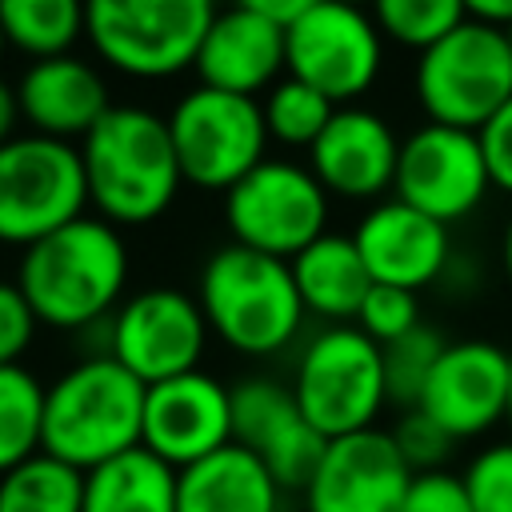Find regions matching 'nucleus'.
Segmentation results:
<instances>
[{
  "label": "nucleus",
  "mask_w": 512,
  "mask_h": 512,
  "mask_svg": "<svg viewBox=\"0 0 512 512\" xmlns=\"http://www.w3.org/2000/svg\"><path fill=\"white\" fill-rule=\"evenodd\" d=\"M128 244L100 216H80L20 252L16 288L32 316L56 332H84L128 300Z\"/></svg>",
  "instance_id": "nucleus-1"
},
{
  "label": "nucleus",
  "mask_w": 512,
  "mask_h": 512,
  "mask_svg": "<svg viewBox=\"0 0 512 512\" xmlns=\"http://www.w3.org/2000/svg\"><path fill=\"white\" fill-rule=\"evenodd\" d=\"M88 204L112 228H140L160 220L180 184L168 116L144 104H112L108 116L80 140Z\"/></svg>",
  "instance_id": "nucleus-2"
},
{
  "label": "nucleus",
  "mask_w": 512,
  "mask_h": 512,
  "mask_svg": "<svg viewBox=\"0 0 512 512\" xmlns=\"http://www.w3.org/2000/svg\"><path fill=\"white\" fill-rule=\"evenodd\" d=\"M148 384L136 380L108 352L68 364L44 388V444L40 452L92 472L132 448L144 432Z\"/></svg>",
  "instance_id": "nucleus-3"
},
{
  "label": "nucleus",
  "mask_w": 512,
  "mask_h": 512,
  "mask_svg": "<svg viewBox=\"0 0 512 512\" xmlns=\"http://www.w3.org/2000/svg\"><path fill=\"white\" fill-rule=\"evenodd\" d=\"M196 300L208 332L236 356H276L304 328V300L296 292L288 260L252 252L244 244H220L208 252Z\"/></svg>",
  "instance_id": "nucleus-4"
},
{
  "label": "nucleus",
  "mask_w": 512,
  "mask_h": 512,
  "mask_svg": "<svg viewBox=\"0 0 512 512\" xmlns=\"http://www.w3.org/2000/svg\"><path fill=\"white\" fill-rule=\"evenodd\" d=\"M288 384L304 420L324 440L376 428V416L388 404L384 352L356 324L320 328L296 356Z\"/></svg>",
  "instance_id": "nucleus-5"
},
{
  "label": "nucleus",
  "mask_w": 512,
  "mask_h": 512,
  "mask_svg": "<svg viewBox=\"0 0 512 512\" xmlns=\"http://www.w3.org/2000/svg\"><path fill=\"white\" fill-rule=\"evenodd\" d=\"M412 92L428 124L480 132L512 100L508 32L468 16L436 48L420 52L412 72Z\"/></svg>",
  "instance_id": "nucleus-6"
},
{
  "label": "nucleus",
  "mask_w": 512,
  "mask_h": 512,
  "mask_svg": "<svg viewBox=\"0 0 512 512\" xmlns=\"http://www.w3.org/2000/svg\"><path fill=\"white\" fill-rule=\"evenodd\" d=\"M212 20L208 0H92L88 44L120 76L168 80L196 68Z\"/></svg>",
  "instance_id": "nucleus-7"
},
{
  "label": "nucleus",
  "mask_w": 512,
  "mask_h": 512,
  "mask_svg": "<svg viewBox=\"0 0 512 512\" xmlns=\"http://www.w3.org/2000/svg\"><path fill=\"white\" fill-rule=\"evenodd\" d=\"M84 208L88 176L80 144L20 132L0 148V244L24 252L88 216Z\"/></svg>",
  "instance_id": "nucleus-8"
},
{
  "label": "nucleus",
  "mask_w": 512,
  "mask_h": 512,
  "mask_svg": "<svg viewBox=\"0 0 512 512\" xmlns=\"http://www.w3.org/2000/svg\"><path fill=\"white\" fill-rule=\"evenodd\" d=\"M168 132L184 184L200 192H228L256 164L268 160V124L260 100L252 96H232L196 84L172 104Z\"/></svg>",
  "instance_id": "nucleus-9"
},
{
  "label": "nucleus",
  "mask_w": 512,
  "mask_h": 512,
  "mask_svg": "<svg viewBox=\"0 0 512 512\" xmlns=\"http://www.w3.org/2000/svg\"><path fill=\"white\" fill-rule=\"evenodd\" d=\"M232 244L292 260L328 232V192L308 164L264 160L224 192Z\"/></svg>",
  "instance_id": "nucleus-10"
},
{
  "label": "nucleus",
  "mask_w": 512,
  "mask_h": 512,
  "mask_svg": "<svg viewBox=\"0 0 512 512\" xmlns=\"http://www.w3.org/2000/svg\"><path fill=\"white\" fill-rule=\"evenodd\" d=\"M208 320L200 300L172 284L132 292L108 320V356L148 388L196 372L208 348Z\"/></svg>",
  "instance_id": "nucleus-11"
},
{
  "label": "nucleus",
  "mask_w": 512,
  "mask_h": 512,
  "mask_svg": "<svg viewBox=\"0 0 512 512\" xmlns=\"http://www.w3.org/2000/svg\"><path fill=\"white\" fill-rule=\"evenodd\" d=\"M384 68V36L372 12L312 0L288 28V76L324 92L336 108L364 96Z\"/></svg>",
  "instance_id": "nucleus-12"
},
{
  "label": "nucleus",
  "mask_w": 512,
  "mask_h": 512,
  "mask_svg": "<svg viewBox=\"0 0 512 512\" xmlns=\"http://www.w3.org/2000/svg\"><path fill=\"white\" fill-rule=\"evenodd\" d=\"M492 188L484 148L476 132L420 124L400 144L396 164V200L420 208L440 224H456L472 216Z\"/></svg>",
  "instance_id": "nucleus-13"
},
{
  "label": "nucleus",
  "mask_w": 512,
  "mask_h": 512,
  "mask_svg": "<svg viewBox=\"0 0 512 512\" xmlns=\"http://www.w3.org/2000/svg\"><path fill=\"white\" fill-rule=\"evenodd\" d=\"M232 388V444L260 456L272 480L284 492H300L312 484L328 440L304 420L292 384L276 376H240Z\"/></svg>",
  "instance_id": "nucleus-14"
},
{
  "label": "nucleus",
  "mask_w": 512,
  "mask_h": 512,
  "mask_svg": "<svg viewBox=\"0 0 512 512\" xmlns=\"http://www.w3.org/2000/svg\"><path fill=\"white\" fill-rule=\"evenodd\" d=\"M508 388V348H500L496 340H448L416 408L452 440H472L508 420Z\"/></svg>",
  "instance_id": "nucleus-15"
},
{
  "label": "nucleus",
  "mask_w": 512,
  "mask_h": 512,
  "mask_svg": "<svg viewBox=\"0 0 512 512\" xmlns=\"http://www.w3.org/2000/svg\"><path fill=\"white\" fill-rule=\"evenodd\" d=\"M232 444V388L196 368L160 380L144 396L140 448L172 464L176 472Z\"/></svg>",
  "instance_id": "nucleus-16"
},
{
  "label": "nucleus",
  "mask_w": 512,
  "mask_h": 512,
  "mask_svg": "<svg viewBox=\"0 0 512 512\" xmlns=\"http://www.w3.org/2000/svg\"><path fill=\"white\" fill-rule=\"evenodd\" d=\"M416 472L404 464L388 428L328 440V452L304 488V512H400Z\"/></svg>",
  "instance_id": "nucleus-17"
},
{
  "label": "nucleus",
  "mask_w": 512,
  "mask_h": 512,
  "mask_svg": "<svg viewBox=\"0 0 512 512\" xmlns=\"http://www.w3.org/2000/svg\"><path fill=\"white\" fill-rule=\"evenodd\" d=\"M400 144L404 140L380 112L344 104L336 108L320 140L308 148V168L328 196L380 204V196L396 188Z\"/></svg>",
  "instance_id": "nucleus-18"
},
{
  "label": "nucleus",
  "mask_w": 512,
  "mask_h": 512,
  "mask_svg": "<svg viewBox=\"0 0 512 512\" xmlns=\"http://www.w3.org/2000/svg\"><path fill=\"white\" fill-rule=\"evenodd\" d=\"M352 240H356L376 284H392V288H408V292L436 284L452 260L448 224L424 216L420 208H412L396 196L372 204L356 220Z\"/></svg>",
  "instance_id": "nucleus-19"
},
{
  "label": "nucleus",
  "mask_w": 512,
  "mask_h": 512,
  "mask_svg": "<svg viewBox=\"0 0 512 512\" xmlns=\"http://www.w3.org/2000/svg\"><path fill=\"white\" fill-rule=\"evenodd\" d=\"M280 72L288 76L284 28L264 20L252 4H232L216 12L196 56V76L204 88L260 100V92H268L280 80Z\"/></svg>",
  "instance_id": "nucleus-20"
},
{
  "label": "nucleus",
  "mask_w": 512,
  "mask_h": 512,
  "mask_svg": "<svg viewBox=\"0 0 512 512\" xmlns=\"http://www.w3.org/2000/svg\"><path fill=\"white\" fill-rule=\"evenodd\" d=\"M20 112L28 132L80 144L112 108L108 80L80 56H52L24 68L16 80Z\"/></svg>",
  "instance_id": "nucleus-21"
},
{
  "label": "nucleus",
  "mask_w": 512,
  "mask_h": 512,
  "mask_svg": "<svg viewBox=\"0 0 512 512\" xmlns=\"http://www.w3.org/2000/svg\"><path fill=\"white\" fill-rule=\"evenodd\" d=\"M284 488L240 444H228L176 476V512H280Z\"/></svg>",
  "instance_id": "nucleus-22"
},
{
  "label": "nucleus",
  "mask_w": 512,
  "mask_h": 512,
  "mask_svg": "<svg viewBox=\"0 0 512 512\" xmlns=\"http://www.w3.org/2000/svg\"><path fill=\"white\" fill-rule=\"evenodd\" d=\"M288 268H292V280H296L304 308L332 320V324L356 320L372 284H376L356 240L344 232H324L300 256H292Z\"/></svg>",
  "instance_id": "nucleus-23"
},
{
  "label": "nucleus",
  "mask_w": 512,
  "mask_h": 512,
  "mask_svg": "<svg viewBox=\"0 0 512 512\" xmlns=\"http://www.w3.org/2000/svg\"><path fill=\"white\" fill-rule=\"evenodd\" d=\"M176 468L132 448L84 476V512H176Z\"/></svg>",
  "instance_id": "nucleus-24"
},
{
  "label": "nucleus",
  "mask_w": 512,
  "mask_h": 512,
  "mask_svg": "<svg viewBox=\"0 0 512 512\" xmlns=\"http://www.w3.org/2000/svg\"><path fill=\"white\" fill-rule=\"evenodd\" d=\"M0 28L8 48L32 64L72 56V44L88 36V4L76 0H0Z\"/></svg>",
  "instance_id": "nucleus-25"
},
{
  "label": "nucleus",
  "mask_w": 512,
  "mask_h": 512,
  "mask_svg": "<svg viewBox=\"0 0 512 512\" xmlns=\"http://www.w3.org/2000/svg\"><path fill=\"white\" fill-rule=\"evenodd\" d=\"M84 476L88 472L36 452L0 476V512H84Z\"/></svg>",
  "instance_id": "nucleus-26"
},
{
  "label": "nucleus",
  "mask_w": 512,
  "mask_h": 512,
  "mask_svg": "<svg viewBox=\"0 0 512 512\" xmlns=\"http://www.w3.org/2000/svg\"><path fill=\"white\" fill-rule=\"evenodd\" d=\"M44 388L24 364L0 368V476L32 460L44 444Z\"/></svg>",
  "instance_id": "nucleus-27"
},
{
  "label": "nucleus",
  "mask_w": 512,
  "mask_h": 512,
  "mask_svg": "<svg viewBox=\"0 0 512 512\" xmlns=\"http://www.w3.org/2000/svg\"><path fill=\"white\" fill-rule=\"evenodd\" d=\"M260 108H264L268 140L288 144V148H312L320 132L328 128V120L336 116V104L296 76H280L260 96Z\"/></svg>",
  "instance_id": "nucleus-28"
},
{
  "label": "nucleus",
  "mask_w": 512,
  "mask_h": 512,
  "mask_svg": "<svg viewBox=\"0 0 512 512\" xmlns=\"http://www.w3.org/2000/svg\"><path fill=\"white\" fill-rule=\"evenodd\" d=\"M372 20L384 40L428 52L468 20V8L460 0H380Z\"/></svg>",
  "instance_id": "nucleus-29"
},
{
  "label": "nucleus",
  "mask_w": 512,
  "mask_h": 512,
  "mask_svg": "<svg viewBox=\"0 0 512 512\" xmlns=\"http://www.w3.org/2000/svg\"><path fill=\"white\" fill-rule=\"evenodd\" d=\"M444 348H448V340L428 324H420L408 336H400V340L380 348L384 352V384H388V404L392 408L408 412V408L420 404L424 384H428V376H432V368H436Z\"/></svg>",
  "instance_id": "nucleus-30"
},
{
  "label": "nucleus",
  "mask_w": 512,
  "mask_h": 512,
  "mask_svg": "<svg viewBox=\"0 0 512 512\" xmlns=\"http://www.w3.org/2000/svg\"><path fill=\"white\" fill-rule=\"evenodd\" d=\"M460 480L472 500V512H512V440L480 448L464 464Z\"/></svg>",
  "instance_id": "nucleus-31"
},
{
  "label": "nucleus",
  "mask_w": 512,
  "mask_h": 512,
  "mask_svg": "<svg viewBox=\"0 0 512 512\" xmlns=\"http://www.w3.org/2000/svg\"><path fill=\"white\" fill-rule=\"evenodd\" d=\"M356 328L368 340H376L380 348L400 340V336H408L412 328H420V300H416V292L392 288V284H372V292H368V300H364V308L356 316Z\"/></svg>",
  "instance_id": "nucleus-32"
},
{
  "label": "nucleus",
  "mask_w": 512,
  "mask_h": 512,
  "mask_svg": "<svg viewBox=\"0 0 512 512\" xmlns=\"http://www.w3.org/2000/svg\"><path fill=\"white\" fill-rule=\"evenodd\" d=\"M388 432H392V440H396L404 464H408L416 476H420V472H440L444 460L452 456V444H456V440H452L436 420H428L420 408L400 412V420H396Z\"/></svg>",
  "instance_id": "nucleus-33"
},
{
  "label": "nucleus",
  "mask_w": 512,
  "mask_h": 512,
  "mask_svg": "<svg viewBox=\"0 0 512 512\" xmlns=\"http://www.w3.org/2000/svg\"><path fill=\"white\" fill-rule=\"evenodd\" d=\"M36 328H40V320L32 316L16 280H0V368L24 364V352L32 348Z\"/></svg>",
  "instance_id": "nucleus-34"
},
{
  "label": "nucleus",
  "mask_w": 512,
  "mask_h": 512,
  "mask_svg": "<svg viewBox=\"0 0 512 512\" xmlns=\"http://www.w3.org/2000/svg\"><path fill=\"white\" fill-rule=\"evenodd\" d=\"M400 512H472V500L464 492V480L440 468V472H420L412 480Z\"/></svg>",
  "instance_id": "nucleus-35"
},
{
  "label": "nucleus",
  "mask_w": 512,
  "mask_h": 512,
  "mask_svg": "<svg viewBox=\"0 0 512 512\" xmlns=\"http://www.w3.org/2000/svg\"><path fill=\"white\" fill-rule=\"evenodd\" d=\"M476 136H480V148H484V164H488L492 188L512 196V100Z\"/></svg>",
  "instance_id": "nucleus-36"
},
{
  "label": "nucleus",
  "mask_w": 512,
  "mask_h": 512,
  "mask_svg": "<svg viewBox=\"0 0 512 512\" xmlns=\"http://www.w3.org/2000/svg\"><path fill=\"white\" fill-rule=\"evenodd\" d=\"M244 4H252L264 20H272L276 28H284V32H288V28L308 12V4H312V0H244Z\"/></svg>",
  "instance_id": "nucleus-37"
},
{
  "label": "nucleus",
  "mask_w": 512,
  "mask_h": 512,
  "mask_svg": "<svg viewBox=\"0 0 512 512\" xmlns=\"http://www.w3.org/2000/svg\"><path fill=\"white\" fill-rule=\"evenodd\" d=\"M20 124H24V112H20L16 84H8V80L0 76V148L20 136Z\"/></svg>",
  "instance_id": "nucleus-38"
},
{
  "label": "nucleus",
  "mask_w": 512,
  "mask_h": 512,
  "mask_svg": "<svg viewBox=\"0 0 512 512\" xmlns=\"http://www.w3.org/2000/svg\"><path fill=\"white\" fill-rule=\"evenodd\" d=\"M464 8H468V16L480 20V24H492V28H500V32L512 28V0H472V4H464Z\"/></svg>",
  "instance_id": "nucleus-39"
},
{
  "label": "nucleus",
  "mask_w": 512,
  "mask_h": 512,
  "mask_svg": "<svg viewBox=\"0 0 512 512\" xmlns=\"http://www.w3.org/2000/svg\"><path fill=\"white\" fill-rule=\"evenodd\" d=\"M500 264H504V280L512 288V216L504 224V236H500Z\"/></svg>",
  "instance_id": "nucleus-40"
},
{
  "label": "nucleus",
  "mask_w": 512,
  "mask_h": 512,
  "mask_svg": "<svg viewBox=\"0 0 512 512\" xmlns=\"http://www.w3.org/2000/svg\"><path fill=\"white\" fill-rule=\"evenodd\" d=\"M504 424H508V440H512V388H508V420Z\"/></svg>",
  "instance_id": "nucleus-41"
},
{
  "label": "nucleus",
  "mask_w": 512,
  "mask_h": 512,
  "mask_svg": "<svg viewBox=\"0 0 512 512\" xmlns=\"http://www.w3.org/2000/svg\"><path fill=\"white\" fill-rule=\"evenodd\" d=\"M4 48H8V40H4V28H0V60H4Z\"/></svg>",
  "instance_id": "nucleus-42"
},
{
  "label": "nucleus",
  "mask_w": 512,
  "mask_h": 512,
  "mask_svg": "<svg viewBox=\"0 0 512 512\" xmlns=\"http://www.w3.org/2000/svg\"><path fill=\"white\" fill-rule=\"evenodd\" d=\"M508 44H512V28H508Z\"/></svg>",
  "instance_id": "nucleus-43"
}]
</instances>
